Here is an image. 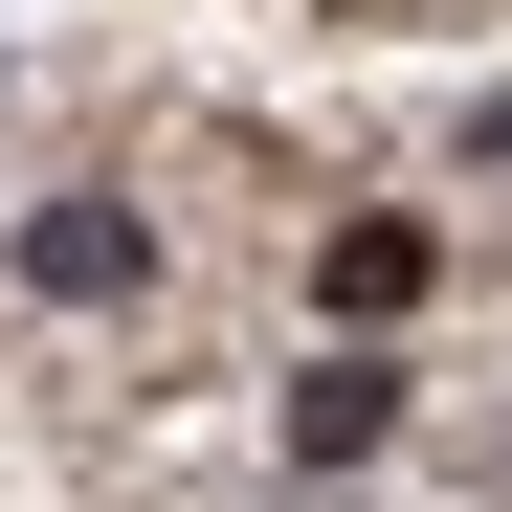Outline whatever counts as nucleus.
Segmentation results:
<instances>
[{
    "label": "nucleus",
    "mask_w": 512,
    "mask_h": 512,
    "mask_svg": "<svg viewBox=\"0 0 512 512\" xmlns=\"http://www.w3.org/2000/svg\"><path fill=\"white\" fill-rule=\"evenodd\" d=\"M423 290H446V245H423L401 201H357V223H334V245H312V312H334V334H401Z\"/></svg>",
    "instance_id": "obj_1"
},
{
    "label": "nucleus",
    "mask_w": 512,
    "mask_h": 512,
    "mask_svg": "<svg viewBox=\"0 0 512 512\" xmlns=\"http://www.w3.org/2000/svg\"><path fill=\"white\" fill-rule=\"evenodd\" d=\"M401 446V357H379V334H334V357L290 379V468H379Z\"/></svg>",
    "instance_id": "obj_2"
},
{
    "label": "nucleus",
    "mask_w": 512,
    "mask_h": 512,
    "mask_svg": "<svg viewBox=\"0 0 512 512\" xmlns=\"http://www.w3.org/2000/svg\"><path fill=\"white\" fill-rule=\"evenodd\" d=\"M134 268H156V223H134V201H23V290H45V312H112Z\"/></svg>",
    "instance_id": "obj_3"
}]
</instances>
